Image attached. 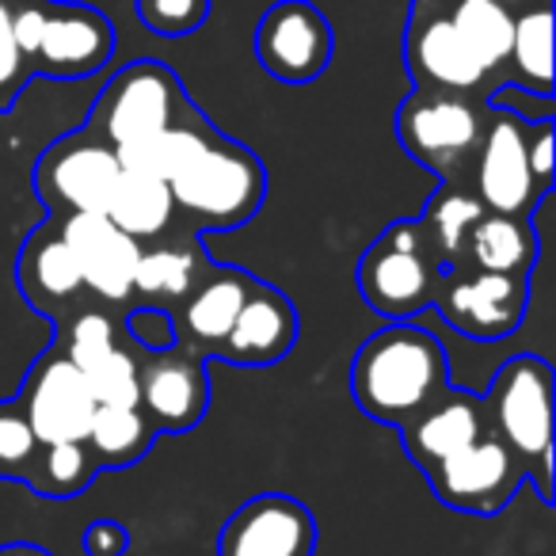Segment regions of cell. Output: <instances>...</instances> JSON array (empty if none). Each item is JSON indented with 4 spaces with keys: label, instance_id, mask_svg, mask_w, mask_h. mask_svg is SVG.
Here are the masks:
<instances>
[{
    "label": "cell",
    "instance_id": "obj_13",
    "mask_svg": "<svg viewBox=\"0 0 556 556\" xmlns=\"http://www.w3.org/2000/svg\"><path fill=\"white\" fill-rule=\"evenodd\" d=\"M424 477L442 507L480 518L500 515L518 495V488L526 484L522 462L492 434H480L477 442L450 454L446 462L427 469Z\"/></svg>",
    "mask_w": 556,
    "mask_h": 556
},
{
    "label": "cell",
    "instance_id": "obj_26",
    "mask_svg": "<svg viewBox=\"0 0 556 556\" xmlns=\"http://www.w3.org/2000/svg\"><path fill=\"white\" fill-rule=\"evenodd\" d=\"M103 214H108L126 237L138 240V244L161 240L164 232H172L179 222L168 184L156 176H141V172H123V176H118L115 194H111Z\"/></svg>",
    "mask_w": 556,
    "mask_h": 556
},
{
    "label": "cell",
    "instance_id": "obj_9",
    "mask_svg": "<svg viewBox=\"0 0 556 556\" xmlns=\"http://www.w3.org/2000/svg\"><path fill=\"white\" fill-rule=\"evenodd\" d=\"M404 65H408L412 88H427V92H454L472 100H488L500 92V85L488 77L477 54L457 35L446 0H408Z\"/></svg>",
    "mask_w": 556,
    "mask_h": 556
},
{
    "label": "cell",
    "instance_id": "obj_3",
    "mask_svg": "<svg viewBox=\"0 0 556 556\" xmlns=\"http://www.w3.org/2000/svg\"><path fill=\"white\" fill-rule=\"evenodd\" d=\"M484 427L522 462L526 484L553 507V366L538 355H515L480 393Z\"/></svg>",
    "mask_w": 556,
    "mask_h": 556
},
{
    "label": "cell",
    "instance_id": "obj_12",
    "mask_svg": "<svg viewBox=\"0 0 556 556\" xmlns=\"http://www.w3.org/2000/svg\"><path fill=\"white\" fill-rule=\"evenodd\" d=\"M336 54L328 16L309 0H275L255 24V58L282 85H313Z\"/></svg>",
    "mask_w": 556,
    "mask_h": 556
},
{
    "label": "cell",
    "instance_id": "obj_33",
    "mask_svg": "<svg viewBox=\"0 0 556 556\" xmlns=\"http://www.w3.org/2000/svg\"><path fill=\"white\" fill-rule=\"evenodd\" d=\"M85 381L96 404H138V355L130 351V343L85 370Z\"/></svg>",
    "mask_w": 556,
    "mask_h": 556
},
{
    "label": "cell",
    "instance_id": "obj_14",
    "mask_svg": "<svg viewBox=\"0 0 556 556\" xmlns=\"http://www.w3.org/2000/svg\"><path fill=\"white\" fill-rule=\"evenodd\" d=\"M20 408L27 412L39 442H85L96 416V401L88 381L62 351L50 343L24 374L16 393Z\"/></svg>",
    "mask_w": 556,
    "mask_h": 556
},
{
    "label": "cell",
    "instance_id": "obj_2",
    "mask_svg": "<svg viewBox=\"0 0 556 556\" xmlns=\"http://www.w3.org/2000/svg\"><path fill=\"white\" fill-rule=\"evenodd\" d=\"M176 214L199 237L248 225L267 202V168L260 153L214 130L199 153L168 179Z\"/></svg>",
    "mask_w": 556,
    "mask_h": 556
},
{
    "label": "cell",
    "instance_id": "obj_31",
    "mask_svg": "<svg viewBox=\"0 0 556 556\" xmlns=\"http://www.w3.org/2000/svg\"><path fill=\"white\" fill-rule=\"evenodd\" d=\"M123 325L111 305H92V309H77L73 317H62L54 325V348L77 366L80 374L92 370L100 358H108L115 348H123Z\"/></svg>",
    "mask_w": 556,
    "mask_h": 556
},
{
    "label": "cell",
    "instance_id": "obj_28",
    "mask_svg": "<svg viewBox=\"0 0 556 556\" xmlns=\"http://www.w3.org/2000/svg\"><path fill=\"white\" fill-rule=\"evenodd\" d=\"M214 130L217 126L202 115L199 103H191L168 130L153 134V138H146V141H134V146H123V149H115V153H118L123 172H141V176H156L168 184V179L199 153V146Z\"/></svg>",
    "mask_w": 556,
    "mask_h": 556
},
{
    "label": "cell",
    "instance_id": "obj_23",
    "mask_svg": "<svg viewBox=\"0 0 556 556\" xmlns=\"http://www.w3.org/2000/svg\"><path fill=\"white\" fill-rule=\"evenodd\" d=\"M541 240L533 232V217H510V214H484L469 229L465 252L457 267L472 270H495V275H518L530 278L538 267Z\"/></svg>",
    "mask_w": 556,
    "mask_h": 556
},
{
    "label": "cell",
    "instance_id": "obj_18",
    "mask_svg": "<svg viewBox=\"0 0 556 556\" xmlns=\"http://www.w3.org/2000/svg\"><path fill=\"white\" fill-rule=\"evenodd\" d=\"M62 232L77 255L88 294L111 309H123L134 290V267L141 252L138 240L126 237L108 214H70L62 217Z\"/></svg>",
    "mask_w": 556,
    "mask_h": 556
},
{
    "label": "cell",
    "instance_id": "obj_25",
    "mask_svg": "<svg viewBox=\"0 0 556 556\" xmlns=\"http://www.w3.org/2000/svg\"><path fill=\"white\" fill-rule=\"evenodd\" d=\"M480 214H484V206L465 184H439V191L419 210V240H424L439 275H446V270H454L462 263L465 240H469V229L477 225Z\"/></svg>",
    "mask_w": 556,
    "mask_h": 556
},
{
    "label": "cell",
    "instance_id": "obj_30",
    "mask_svg": "<svg viewBox=\"0 0 556 556\" xmlns=\"http://www.w3.org/2000/svg\"><path fill=\"white\" fill-rule=\"evenodd\" d=\"M100 477L88 442H42L24 484L42 500H77Z\"/></svg>",
    "mask_w": 556,
    "mask_h": 556
},
{
    "label": "cell",
    "instance_id": "obj_19",
    "mask_svg": "<svg viewBox=\"0 0 556 556\" xmlns=\"http://www.w3.org/2000/svg\"><path fill=\"white\" fill-rule=\"evenodd\" d=\"M255 287H260V278L252 270L232 267V263H210L199 282L191 287V294L176 309H168L172 325H176V343L199 351L202 358L214 363L217 348L229 336L240 305L248 302V294Z\"/></svg>",
    "mask_w": 556,
    "mask_h": 556
},
{
    "label": "cell",
    "instance_id": "obj_4",
    "mask_svg": "<svg viewBox=\"0 0 556 556\" xmlns=\"http://www.w3.org/2000/svg\"><path fill=\"white\" fill-rule=\"evenodd\" d=\"M16 42L31 77L85 80L115 58V24L80 0H16Z\"/></svg>",
    "mask_w": 556,
    "mask_h": 556
},
{
    "label": "cell",
    "instance_id": "obj_35",
    "mask_svg": "<svg viewBox=\"0 0 556 556\" xmlns=\"http://www.w3.org/2000/svg\"><path fill=\"white\" fill-rule=\"evenodd\" d=\"M138 20L161 39H184L194 35L210 16V0H134Z\"/></svg>",
    "mask_w": 556,
    "mask_h": 556
},
{
    "label": "cell",
    "instance_id": "obj_17",
    "mask_svg": "<svg viewBox=\"0 0 556 556\" xmlns=\"http://www.w3.org/2000/svg\"><path fill=\"white\" fill-rule=\"evenodd\" d=\"M16 287L24 294V302L39 317H47L50 325L70 317L77 298L88 294L77 267V255H73L70 240L62 232V217L50 214L47 222L35 225L24 237L16 255Z\"/></svg>",
    "mask_w": 556,
    "mask_h": 556
},
{
    "label": "cell",
    "instance_id": "obj_20",
    "mask_svg": "<svg viewBox=\"0 0 556 556\" xmlns=\"http://www.w3.org/2000/svg\"><path fill=\"white\" fill-rule=\"evenodd\" d=\"M298 332H302V320L294 302L260 278V287L240 305L214 358L229 366H275L298 348Z\"/></svg>",
    "mask_w": 556,
    "mask_h": 556
},
{
    "label": "cell",
    "instance_id": "obj_22",
    "mask_svg": "<svg viewBox=\"0 0 556 556\" xmlns=\"http://www.w3.org/2000/svg\"><path fill=\"white\" fill-rule=\"evenodd\" d=\"M480 434H488L480 393H465V389L450 386L408 427H401V446L408 462L419 472H427L439 462H446L450 454L465 450L469 442H477Z\"/></svg>",
    "mask_w": 556,
    "mask_h": 556
},
{
    "label": "cell",
    "instance_id": "obj_8",
    "mask_svg": "<svg viewBox=\"0 0 556 556\" xmlns=\"http://www.w3.org/2000/svg\"><path fill=\"white\" fill-rule=\"evenodd\" d=\"M123 176L118 153L88 126L54 138L31 168V191L54 217L103 214Z\"/></svg>",
    "mask_w": 556,
    "mask_h": 556
},
{
    "label": "cell",
    "instance_id": "obj_7",
    "mask_svg": "<svg viewBox=\"0 0 556 556\" xmlns=\"http://www.w3.org/2000/svg\"><path fill=\"white\" fill-rule=\"evenodd\" d=\"M355 282L363 302L386 320H412L416 313L431 309L439 267L419 240L416 217H396L381 229V237L358 260Z\"/></svg>",
    "mask_w": 556,
    "mask_h": 556
},
{
    "label": "cell",
    "instance_id": "obj_34",
    "mask_svg": "<svg viewBox=\"0 0 556 556\" xmlns=\"http://www.w3.org/2000/svg\"><path fill=\"white\" fill-rule=\"evenodd\" d=\"M118 325H123V340L130 343L134 355H161V351L176 348V325H172V313L161 305H123Z\"/></svg>",
    "mask_w": 556,
    "mask_h": 556
},
{
    "label": "cell",
    "instance_id": "obj_27",
    "mask_svg": "<svg viewBox=\"0 0 556 556\" xmlns=\"http://www.w3.org/2000/svg\"><path fill=\"white\" fill-rule=\"evenodd\" d=\"M161 439L141 404H96L92 427H88V450H92L100 472L134 469Z\"/></svg>",
    "mask_w": 556,
    "mask_h": 556
},
{
    "label": "cell",
    "instance_id": "obj_21",
    "mask_svg": "<svg viewBox=\"0 0 556 556\" xmlns=\"http://www.w3.org/2000/svg\"><path fill=\"white\" fill-rule=\"evenodd\" d=\"M206 244L194 229H172L161 240H149L138 252V267H134V290L126 305H161V309H176L191 287L210 267Z\"/></svg>",
    "mask_w": 556,
    "mask_h": 556
},
{
    "label": "cell",
    "instance_id": "obj_39",
    "mask_svg": "<svg viewBox=\"0 0 556 556\" xmlns=\"http://www.w3.org/2000/svg\"><path fill=\"white\" fill-rule=\"evenodd\" d=\"M0 556H54L47 545H35V541H4Z\"/></svg>",
    "mask_w": 556,
    "mask_h": 556
},
{
    "label": "cell",
    "instance_id": "obj_10",
    "mask_svg": "<svg viewBox=\"0 0 556 556\" xmlns=\"http://www.w3.org/2000/svg\"><path fill=\"white\" fill-rule=\"evenodd\" d=\"M533 118H522L518 111L488 100V123L480 134L477 156L465 176V187L480 199V206L492 214L533 217L538 206L553 191H541L526 164V134Z\"/></svg>",
    "mask_w": 556,
    "mask_h": 556
},
{
    "label": "cell",
    "instance_id": "obj_36",
    "mask_svg": "<svg viewBox=\"0 0 556 556\" xmlns=\"http://www.w3.org/2000/svg\"><path fill=\"white\" fill-rule=\"evenodd\" d=\"M16 0H0V115L16 108L24 88L31 85V70H27L24 54L16 42Z\"/></svg>",
    "mask_w": 556,
    "mask_h": 556
},
{
    "label": "cell",
    "instance_id": "obj_32",
    "mask_svg": "<svg viewBox=\"0 0 556 556\" xmlns=\"http://www.w3.org/2000/svg\"><path fill=\"white\" fill-rule=\"evenodd\" d=\"M39 446H42L39 434H35L31 419L20 408L16 396H12V401H0V480L24 484Z\"/></svg>",
    "mask_w": 556,
    "mask_h": 556
},
{
    "label": "cell",
    "instance_id": "obj_38",
    "mask_svg": "<svg viewBox=\"0 0 556 556\" xmlns=\"http://www.w3.org/2000/svg\"><path fill=\"white\" fill-rule=\"evenodd\" d=\"M80 545H85V556H126L130 533H126V526L115 522V518H96V522H88Z\"/></svg>",
    "mask_w": 556,
    "mask_h": 556
},
{
    "label": "cell",
    "instance_id": "obj_1",
    "mask_svg": "<svg viewBox=\"0 0 556 556\" xmlns=\"http://www.w3.org/2000/svg\"><path fill=\"white\" fill-rule=\"evenodd\" d=\"M450 386L454 381L442 340L412 320H389L381 332L363 340L351 363V396L358 412L396 431Z\"/></svg>",
    "mask_w": 556,
    "mask_h": 556
},
{
    "label": "cell",
    "instance_id": "obj_11",
    "mask_svg": "<svg viewBox=\"0 0 556 556\" xmlns=\"http://www.w3.org/2000/svg\"><path fill=\"white\" fill-rule=\"evenodd\" d=\"M431 305L465 340H507L522 328L526 309H530V278L454 267L439 275V290H434Z\"/></svg>",
    "mask_w": 556,
    "mask_h": 556
},
{
    "label": "cell",
    "instance_id": "obj_15",
    "mask_svg": "<svg viewBox=\"0 0 556 556\" xmlns=\"http://www.w3.org/2000/svg\"><path fill=\"white\" fill-rule=\"evenodd\" d=\"M210 358L176 343L161 355H138V404L156 434H187L210 408Z\"/></svg>",
    "mask_w": 556,
    "mask_h": 556
},
{
    "label": "cell",
    "instance_id": "obj_40",
    "mask_svg": "<svg viewBox=\"0 0 556 556\" xmlns=\"http://www.w3.org/2000/svg\"><path fill=\"white\" fill-rule=\"evenodd\" d=\"M503 9H510V12H518V9H526V4H533V0H500Z\"/></svg>",
    "mask_w": 556,
    "mask_h": 556
},
{
    "label": "cell",
    "instance_id": "obj_6",
    "mask_svg": "<svg viewBox=\"0 0 556 556\" xmlns=\"http://www.w3.org/2000/svg\"><path fill=\"white\" fill-rule=\"evenodd\" d=\"M187 108H191V96L184 92V80L172 73V65L141 58L123 65L103 85L85 126L111 149H123L168 130Z\"/></svg>",
    "mask_w": 556,
    "mask_h": 556
},
{
    "label": "cell",
    "instance_id": "obj_24",
    "mask_svg": "<svg viewBox=\"0 0 556 556\" xmlns=\"http://www.w3.org/2000/svg\"><path fill=\"white\" fill-rule=\"evenodd\" d=\"M503 88L553 100V0H533L515 12Z\"/></svg>",
    "mask_w": 556,
    "mask_h": 556
},
{
    "label": "cell",
    "instance_id": "obj_16",
    "mask_svg": "<svg viewBox=\"0 0 556 556\" xmlns=\"http://www.w3.org/2000/svg\"><path fill=\"white\" fill-rule=\"evenodd\" d=\"M317 515L287 492H263L240 503L217 533V556H313Z\"/></svg>",
    "mask_w": 556,
    "mask_h": 556
},
{
    "label": "cell",
    "instance_id": "obj_5",
    "mask_svg": "<svg viewBox=\"0 0 556 556\" xmlns=\"http://www.w3.org/2000/svg\"><path fill=\"white\" fill-rule=\"evenodd\" d=\"M488 123V100L412 88L393 115L401 149L439 176V184H465Z\"/></svg>",
    "mask_w": 556,
    "mask_h": 556
},
{
    "label": "cell",
    "instance_id": "obj_37",
    "mask_svg": "<svg viewBox=\"0 0 556 556\" xmlns=\"http://www.w3.org/2000/svg\"><path fill=\"white\" fill-rule=\"evenodd\" d=\"M553 118H533L530 134H526V164H530V176L541 191H553Z\"/></svg>",
    "mask_w": 556,
    "mask_h": 556
},
{
    "label": "cell",
    "instance_id": "obj_29",
    "mask_svg": "<svg viewBox=\"0 0 556 556\" xmlns=\"http://www.w3.org/2000/svg\"><path fill=\"white\" fill-rule=\"evenodd\" d=\"M446 12L454 20L465 47L477 54V62L488 70V77L503 88L507 77L510 35H515V12L503 9L500 0H446Z\"/></svg>",
    "mask_w": 556,
    "mask_h": 556
}]
</instances>
